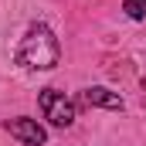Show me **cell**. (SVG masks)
<instances>
[{"label":"cell","instance_id":"cell-1","mask_svg":"<svg viewBox=\"0 0 146 146\" xmlns=\"http://www.w3.org/2000/svg\"><path fill=\"white\" fill-rule=\"evenodd\" d=\"M17 65H24V68H37V72H48V68H54L58 65V58H61V48H58V37L51 34V27H44V24H34L27 34L21 37V44H17Z\"/></svg>","mask_w":146,"mask_h":146},{"label":"cell","instance_id":"cell-2","mask_svg":"<svg viewBox=\"0 0 146 146\" xmlns=\"http://www.w3.org/2000/svg\"><path fill=\"white\" fill-rule=\"evenodd\" d=\"M37 106L44 112V119L51 122V126H72L75 122V102L72 99H65V92H54V88H44L41 95H37Z\"/></svg>","mask_w":146,"mask_h":146},{"label":"cell","instance_id":"cell-3","mask_svg":"<svg viewBox=\"0 0 146 146\" xmlns=\"http://www.w3.org/2000/svg\"><path fill=\"white\" fill-rule=\"evenodd\" d=\"M7 133H10L14 139H21L24 146H44V139H48L44 129L37 126L34 119H24V115H21V119H7Z\"/></svg>","mask_w":146,"mask_h":146},{"label":"cell","instance_id":"cell-4","mask_svg":"<svg viewBox=\"0 0 146 146\" xmlns=\"http://www.w3.org/2000/svg\"><path fill=\"white\" fill-rule=\"evenodd\" d=\"M82 102L85 106H99V109H122V99L109 92V88H102V85H95V88H85L82 92Z\"/></svg>","mask_w":146,"mask_h":146},{"label":"cell","instance_id":"cell-5","mask_svg":"<svg viewBox=\"0 0 146 146\" xmlns=\"http://www.w3.org/2000/svg\"><path fill=\"white\" fill-rule=\"evenodd\" d=\"M122 10H126L133 21H143V17H146V0H126Z\"/></svg>","mask_w":146,"mask_h":146}]
</instances>
